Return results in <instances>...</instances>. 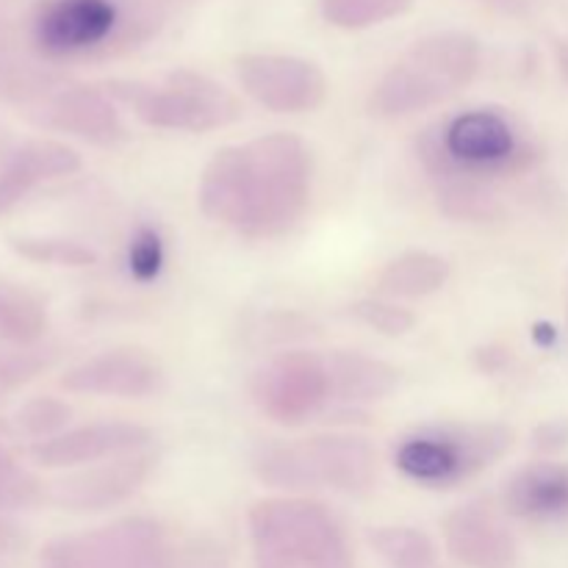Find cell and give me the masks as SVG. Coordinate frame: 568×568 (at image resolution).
Returning a JSON list of instances; mask_svg holds the SVG:
<instances>
[{"instance_id":"1","label":"cell","mask_w":568,"mask_h":568,"mask_svg":"<svg viewBox=\"0 0 568 568\" xmlns=\"http://www.w3.org/2000/svg\"><path fill=\"white\" fill-rule=\"evenodd\" d=\"M314 155L294 133H270L211 155L200 178L197 203L211 222L247 239L292 231L311 203Z\"/></svg>"},{"instance_id":"2","label":"cell","mask_w":568,"mask_h":568,"mask_svg":"<svg viewBox=\"0 0 568 568\" xmlns=\"http://www.w3.org/2000/svg\"><path fill=\"white\" fill-rule=\"evenodd\" d=\"M480 59V42L466 31L422 37L383 72L369 94V114L399 120L433 109L475 81Z\"/></svg>"},{"instance_id":"3","label":"cell","mask_w":568,"mask_h":568,"mask_svg":"<svg viewBox=\"0 0 568 568\" xmlns=\"http://www.w3.org/2000/svg\"><path fill=\"white\" fill-rule=\"evenodd\" d=\"M247 525L255 568H355L342 521L316 499H261Z\"/></svg>"},{"instance_id":"4","label":"cell","mask_w":568,"mask_h":568,"mask_svg":"<svg viewBox=\"0 0 568 568\" xmlns=\"http://www.w3.org/2000/svg\"><path fill=\"white\" fill-rule=\"evenodd\" d=\"M253 475L281 491L366 494L377 480V453L353 433H325L294 444H264L253 455Z\"/></svg>"},{"instance_id":"5","label":"cell","mask_w":568,"mask_h":568,"mask_svg":"<svg viewBox=\"0 0 568 568\" xmlns=\"http://www.w3.org/2000/svg\"><path fill=\"white\" fill-rule=\"evenodd\" d=\"M514 427L499 422H444L408 433L394 447V466L425 488H455L514 449Z\"/></svg>"},{"instance_id":"6","label":"cell","mask_w":568,"mask_h":568,"mask_svg":"<svg viewBox=\"0 0 568 568\" xmlns=\"http://www.w3.org/2000/svg\"><path fill=\"white\" fill-rule=\"evenodd\" d=\"M422 159L444 181L483 183L527 166L530 150L503 111L471 109L444 122L438 136H425Z\"/></svg>"},{"instance_id":"7","label":"cell","mask_w":568,"mask_h":568,"mask_svg":"<svg viewBox=\"0 0 568 568\" xmlns=\"http://www.w3.org/2000/svg\"><path fill=\"white\" fill-rule=\"evenodd\" d=\"M39 568H178L159 521L131 516L48 541Z\"/></svg>"},{"instance_id":"8","label":"cell","mask_w":568,"mask_h":568,"mask_svg":"<svg viewBox=\"0 0 568 568\" xmlns=\"http://www.w3.org/2000/svg\"><path fill=\"white\" fill-rule=\"evenodd\" d=\"M114 89L133 105V114L144 125L164 128V131L209 133L214 128L231 125L242 114L239 100L222 83L200 72L178 70L155 87L131 83V89Z\"/></svg>"},{"instance_id":"9","label":"cell","mask_w":568,"mask_h":568,"mask_svg":"<svg viewBox=\"0 0 568 568\" xmlns=\"http://www.w3.org/2000/svg\"><path fill=\"white\" fill-rule=\"evenodd\" d=\"M250 394L261 414L277 425H303L333 397L327 361L305 349L275 355L255 372Z\"/></svg>"},{"instance_id":"10","label":"cell","mask_w":568,"mask_h":568,"mask_svg":"<svg viewBox=\"0 0 568 568\" xmlns=\"http://www.w3.org/2000/svg\"><path fill=\"white\" fill-rule=\"evenodd\" d=\"M244 92L275 114L316 111L327 98V78L314 61L288 53H244L236 59Z\"/></svg>"},{"instance_id":"11","label":"cell","mask_w":568,"mask_h":568,"mask_svg":"<svg viewBox=\"0 0 568 568\" xmlns=\"http://www.w3.org/2000/svg\"><path fill=\"white\" fill-rule=\"evenodd\" d=\"M150 442L153 433L136 422H92L44 442H33L28 447V458L39 469H81L122 455L144 453Z\"/></svg>"},{"instance_id":"12","label":"cell","mask_w":568,"mask_h":568,"mask_svg":"<svg viewBox=\"0 0 568 568\" xmlns=\"http://www.w3.org/2000/svg\"><path fill=\"white\" fill-rule=\"evenodd\" d=\"M153 469L155 455L148 449L103 460L55 483L48 494V503L70 514H98V510L116 508L148 483Z\"/></svg>"},{"instance_id":"13","label":"cell","mask_w":568,"mask_h":568,"mask_svg":"<svg viewBox=\"0 0 568 568\" xmlns=\"http://www.w3.org/2000/svg\"><path fill=\"white\" fill-rule=\"evenodd\" d=\"M164 383L159 361L136 347L109 349L92 355L61 375V388L72 394H98V397L142 399L155 394Z\"/></svg>"},{"instance_id":"14","label":"cell","mask_w":568,"mask_h":568,"mask_svg":"<svg viewBox=\"0 0 568 568\" xmlns=\"http://www.w3.org/2000/svg\"><path fill=\"white\" fill-rule=\"evenodd\" d=\"M444 547L464 568H514L519 560L514 532L488 505H464L444 519Z\"/></svg>"},{"instance_id":"15","label":"cell","mask_w":568,"mask_h":568,"mask_svg":"<svg viewBox=\"0 0 568 568\" xmlns=\"http://www.w3.org/2000/svg\"><path fill=\"white\" fill-rule=\"evenodd\" d=\"M111 0H55L33 22V39L50 55H72L103 44L116 28Z\"/></svg>"},{"instance_id":"16","label":"cell","mask_w":568,"mask_h":568,"mask_svg":"<svg viewBox=\"0 0 568 568\" xmlns=\"http://www.w3.org/2000/svg\"><path fill=\"white\" fill-rule=\"evenodd\" d=\"M33 122L89 144H114L125 136L114 100L109 98V92L94 87H70L53 94L39 109Z\"/></svg>"},{"instance_id":"17","label":"cell","mask_w":568,"mask_h":568,"mask_svg":"<svg viewBox=\"0 0 568 568\" xmlns=\"http://www.w3.org/2000/svg\"><path fill=\"white\" fill-rule=\"evenodd\" d=\"M81 170V155L55 139H28L17 144L0 164V214L26 200L39 183L72 175Z\"/></svg>"},{"instance_id":"18","label":"cell","mask_w":568,"mask_h":568,"mask_svg":"<svg viewBox=\"0 0 568 568\" xmlns=\"http://www.w3.org/2000/svg\"><path fill=\"white\" fill-rule=\"evenodd\" d=\"M503 505L510 516L527 521H555L568 516V464L521 466L503 488Z\"/></svg>"},{"instance_id":"19","label":"cell","mask_w":568,"mask_h":568,"mask_svg":"<svg viewBox=\"0 0 568 568\" xmlns=\"http://www.w3.org/2000/svg\"><path fill=\"white\" fill-rule=\"evenodd\" d=\"M325 361L333 397L344 399V403H381L399 383V372L386 361L372 358V355L338 349V353L325 355Z\"/></svg>"},{"instance_id":"20","label":"cell","mask_w":568,"mask_h":568,"mask_svg":"<svg viewBox=\"0 0 568 568\" xmlns=\"http://www.w3.org/2000/svg\"><path fill=\"white\" fill-rule=\"evenodd\" d=\"M449 261L427 250H408L388 261L377 275L381 294L394 300H419L436 294L449 281Z\"/></svg>"},{"instance_id":"21","label":"cell","mask_w":568,"mask_h":568,"mask_svg":"<svg viewBox=\"0 0 568 568\" xmlns=\"http://www.w3.org/2000/svg\"><path fill=\"white\" fill-rule=\"evenodd\" d=\"M44 483L28 469L11 444V425L0 419V516L37 510L48 503Z\"/></svg>"},{"instance_id":"22","label":"cell","mask_w":568,"mask_h":568,"mask_svg":"<svg viewBox=\"0 0 568 568\" xmlns=\"http://www.w3.org/2000/svg\"><path fill=\"white\" fill-rule=\"evenodd\" d=\"M48 331V308L28 288L0 283V344L33 347Z\"/></svg>"},{"instance_id":"23","label":"cell","mask_w":568,"mask_h":568,"mask_svg":"<svg viewBox=\"0 0 568 568\" xmlns=\"http://www.w3.org/2000/svg\"><path fill=\"white\" fill-rule=\"evenodd\" d=\"M369 544L392 568H436V544L416 527H375Z\"/></svg>"},{"instance_id":"24","label":"cell","mask_w":568,"mask_h":568,"mask_svg":"<svg viewBox=\"0 0 568 568\" xmlns=\"http://www.w3.org/2000/svg\"><path fill=\"white\" fill-rule=\"evenodd\" d=\"M414 0H320L322 17L344 31H364L383 26L410 11Z\"/></svg>"},{"instance_id":"25","label":"cell","mask_w":568,"mask_h":568,"mask_svg":"<svg viewBox=\"0 0 568 568\" xmlns=\"http://www.w3.org/2000/svg\"><path fill=\"white\" fill-rule=\"evenodd\" d=\"M9 247L20 258L42 266H64V270H83L98 261L94 250L87 244L72 242V239H53V236H11Z\"/></svg>"},{"instance_id":"26","label":"cell","mask_w":568,"mask_h":568,"mask_svg":"<svg viewBox=\"0 0 568 568\" xmlns=\"http://www.w3.org/2000/svg\"><path fill=\"white\" fill-rule=\"evenodd\" d=\"M438 205L453 220L469 222L497 220V214L503 211L497 197L483 183L475 181H444L438 189Z\"/></svg>"},{"instance_id":"27","label":"cell","mask_w":568,"mask_h":568,"mask_svg":"<svg viewBox=\"0 0 568 568\" xmlns=\"http://www.w3.org/2000/svg\"><path fill=\"white\" fill-rule=\"evenodd\" d=\"M70 419V405L64 399L44 394V397H33L20 405V410L14 414V427L22 436L33 438V442H44V438H53L59 433H64Z\"/></svg>"},{"instance_id":"28","label":"cell","mask_w":568,"mask_h":568,"mask_svg":"<svg viewBox=\"0 0 568 568\" xmlns=\"http://www.w3.org/2000/svg\"><path fill=\"white\" fill-rule=\"evenodd\" d=\"M53 349L48 347H6L0 349V392H14L53 364Z\"/></svg>"},{"instance_id":"29","label":"cell","mask_w":568,"mask_h":568,"mask_svg":"<svg viewBox=\"0 0 568 568\" xmlns=\"http://www.w3.org/2000/svg\"><path fill=\"white\" fill-rule=\"evenodd\" d=\"M349 314L383 336H405L416 325V316L408 308L388 300H358L349 305Z\"/></svg>"},{"instance_id":"30","label":"cell","mask_w":568,"mask_h":568,"mask_svg":"<svg viewBox=\"0 0 568 568\" xmlns=\"http://www.w3.org/2000/svg\"><path fill=\"white\" fill-rule=\"evenodd\" d=\"M128 264L136 281H153L161 272L164 264V244H161L159 233L144 227L136 233V239L131 242V253H128Z\"/></svg>"},{"instance_id":"31","label":"cell","mask_w":568,"mask_h":568,"mask_svg":"<svg viewBox=\"0 0 568 568\" xmlns=\"http://www.w3.org/2000/svg\"><path fill=\"white\" fill-rule=\"evenodd\" d=\"M480 3L488 6L491 11H497V14L519 17V14H525L527 9H530L532 0H480Z\"/></svg>"},{"instance_id":"32","label":"cell","mask_w":568,"mask_h":568,"mask_svg":"<svg viewBox=\"0 0 568 568\" xmlns=\"http://www.w3.org/2000/svg\"><path fill=\"white\" fill-rule=\"evenodd\" d=\"M20 544H22L20 530H17V527L11 525V521H6L3 516H0V555L14 552V549L20 547Z\"/></svg>"}]
</instances>
